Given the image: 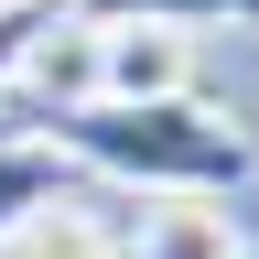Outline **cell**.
<instances>
[{
    "label": "cell",
    "instance_id": "1",
    "mask_svg": "<svg viewBox=\"0 0 259 259\" xmlns=\"http://www.w3.org/2000/svg\"><path fill=\"white\" fill-rule=\"evenodd\" d=\"M22 141H44L65 173H97L119 194H238L248 184V130L205 108V97H151V108H108V97H87V108L65 119H32Z\"/></svg>",
    "mask_w": 259,
    "mask_h": 259
},
{
    "label": "cell",
    "instance_id": "2",
    "mask_svg": "<svg viewBox=\"0 0 259 259\" xmlns=\"http://www.w3.org/2000/svg\"><path fill=\"white\" fill-rule=\"evenodd\" d=\"M97 44H108V22H97L87 0H54V11H44V32H32L22 65H11L22 130H32V119H65V108H87V97H97Z\"/></svg>",
    "mask_w": 259,
    "mask_h": 259
},
{
    "label": "cell",
    "instance_id": "3",
    "mask_svg": "<svg viewBox=\"0 0 259 259\" xmlns=\"http://www.w3.org/2000/svg\"><path fill=\"white\" fill-rule=\"evenodd\" d=\"M97 97H108V108L194 97V32H173V22H108V44H97Z\"/></svg>",
    "mask_w": 259,
    "mask_h": 259
},
{
    "label": "cell",
    "instance_id": "4",
    "mask_svg": "<svg viewBox=\"0 0 259 259\" xmlns=\"http://www.w3.org/2000/svg\"><path fill=\"white\" fill-rule=\"evenodd\" d=\"M119 259H248L227 227V194H151L119 227Z\"/></svg>",
    "mask_w": 259,
    "mask_h": 259
},
{
    "label": "cell",
    "instance_id": "5",
    "mask_svg": "<svg viewBox=\"0 0 259 259\" xmlns=\"http://www.w3.org/2000/svg\"><path fill=\"white\" fill-rule=\"evenodd\" d=\"M0 259H119V227L97 216V194H87V184H65L54 205H32L11 238H0Z\"/></svg>",
    "mask_w": 259,
    "mask_h": 259
},
{
    "label": "cell",
    "instance_id": "6",
    "mask_svg": "<svg viewBox=\"0 0 259 259\" xmlns=\"http://www.w3.org/2000/svg\"><path fill=\"white\" fill-rule=\"evenodd\" d=\"M65 184H76V173H65V162H54L44 141H0V238H11V227H22L32 205H54Z\"/></svg>",
    "mask_w": 259,
    "mask_h": 259
},
{
    "label": "cell",
    "instance_id": "7",
    "mask_svg": "<svg viewBox=\"0 0 259 259\" xmlns=\"http://www.w3.org/2000/svg\"><path fill=\"white\" fill-rule=\"evenodd\" d=\"M97 22H173V32H216V22H259V0H87Z\"/></svg>",
    "mask_w": 259,
    "mask_h": 259
},
{
    "label": "cell",
    "instance_id": "8",
    "mask_svg": "<svg viewBox=\"0 0 259 259\" xmlns=\"http://www.w3.org/2000/svg\"><path fill=\"white\" fill-rule=\"evenodd\" d=\"M32 32H44V11H32V0H0V97H11V65H22Z\"/></svg>",
    "mask_w": 259,
    "mask_h": 259
},
{
    "label": "cell",
    "instance_id": "9",
    "mask_svg": "<svg viewBox=\"0 0 259 259\" xmlns=\"http://www.w3.org/2000/svg\"><path fill=\"white\" fill-rule=\"evenodd\" d=\"M32 11H54V0H32Z\"/></svg>",
    "mask_w": 259,
    "mask_h": 259
}]
</instances>
